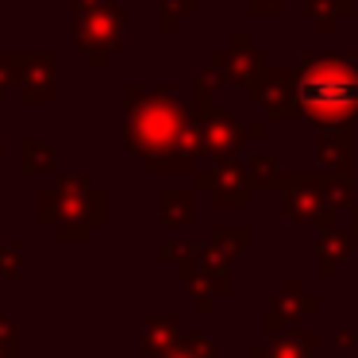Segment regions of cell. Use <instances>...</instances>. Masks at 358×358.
I'll list each match as a JSON object with an SVG mask.
<instances>
[{"instance_id":"5","label":"cell","mask_w":358,"mask_h":358,"mask_svg":"<svg viewBox=\"0 0 358 358\" xmlns=\"http://www.w3.org/2000/svg\"><path fill=\"white\" fill-rule=\"evenodd\" d=\"M0 358H4V347H0Z\"/></svg>"},{"instance_id":"1","label":"cell","mask_w":358,"mask_h":358,"mask_svg":"<svg viewBox=\"0 0 358 358\" xmlns=\"http://www.w3.org/2000/svg\"><path fill=\"white\" fill-rule=\"evenodd\" d=\"M301 101L320 116H343L358 104V81L343 66H316L301 78Z\"/></svg>"},{"instance_id":"3","label":"cell","mask_w":358,"mask_h":358,"mask_svg":"<svg viewBox=\"0 0 358 358\" xmlns=\"http://www.w3.org/2000/svg\"><path fill=\"white\" fill-rule=\"evenodd\" d=\"M24 170L35 173V170H55V147H47V143H31L24 139Z\"/></svg>"},{"instance_id":"4","label":"cell","mask_w":358,"mask_h":358,"mask_svg":"<svg viewBox=\"0 0 358 358\" xmlns=\"http://www.w3.org/2000/svg\"><path fill=\"white\" fill-rule=\"evenodd\" d=\"M0 273L4 278H16L20 273V247H4L0 243Z\"/></svg>"},{"instance_id":"2","label":"cell","mask_w":358,"mask_h":358,"mask_svg":"<svg viewBox=\"0 0 358 358\" xmlns=\"http://www.w3.org/2000/svg\"><path fill=\"white\" fill-rule=\"evenodd\" d=\"M20 78H24V101L47 104L55 96V55H27L20 58Z\"/></svg>"}]
</instances>
